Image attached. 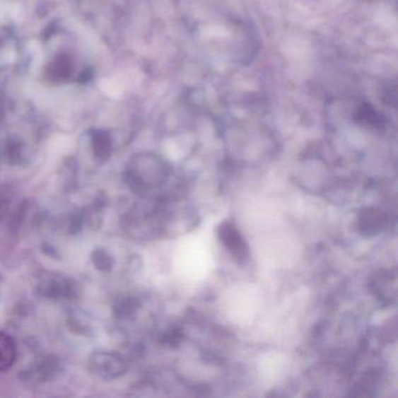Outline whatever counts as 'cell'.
I'll list each match as a JSON object with an SVG mask.
<instances>
[{
  "mask_svg": "<svg viewBox=\"0 0 398 398\" xmlns=\"http://www.w3.org/2000/svg\"><path fill=\"white\" fill-rule=\"evenodd\" d=\"M218 235L224 248L227 249L234 259L243 262L248 258V245L234 222H222L218 226Z\"/></svg>",
  "mask_w": 398,
  "mask_h": 398,
  "instance_id": "1",
  "label": "cell"
},
{
  "mask_svg": "<svg viewBox=\"0 0 398 398\" xmlns=\"http://www.w3.org/2000/svg\"><path fill=\"white\" fill-rule=\"evenodd\" d=\"M91 369L103 378H116L125 372V362L119 355L110 351L94 353L90 360Z\"/></svg>",
  "mask_w": 398,
  "mask_h": 398,
  "instance_id": "2",
  "label": "cell"
},
{
  "mask_svg": "<svg viewBox=\"0 0 398 398\" xmlns=\"http://www.w3.org/2000/svg\"><path fill=\"white\" fill-rule=\"evenodd\" d=\"M387 223V216L375 208H367L358 216V230L363 236H374L381 233Z\"/></svg>",
  "mask_w": 398,
  "mask_h": 398,
  "instance_id": "3",
  "label": "cell"
},
{
  "mask_svg": "<svg viewBox=\"0 0 398 398\" xmlns=\"http://www.w3.org/2000/svg\"><path fill=\"white\" fill-rule=\"evenodd\" d=\"M17 358V347L13 339L0 332V372H6L14 365Z\"/></svg>",
  "mask_w": 398,
  "mask_h": 398,
  "instance_id": "4",
  "label": "cell"
},
{
  "mask_svg": "<svg viewBox=\"0 0 398 398\" xmlns=\"http://www.w3.org/2000/svg\"><path fill=\"white\" fill-rule=\"evenodd\" d=\"M356 119L361 124L367 125V127H373V129H377V130L382 129L385 124V117L368 103L361 104L358 107Z\"/></svg>",
  "mask_w": 398,
  "mask_h": 398,
  "instance_id": "5",
  "label": "cell"
},
{
  "mask_svg": "<svg viewBox=\"0 0 398 398\" xmlns=\"http://www.w3.org/2000/svg\"><path fill=\"white\" fill-rule=\"evenodd\" d=\"M94 146L96 153L100 157H104L107 153H110L111 144L107 134H98L94 138Z\"/></svg>",
  "mask_w": 398,
  "mask_h": 398,
  "instance_id": "6",
  "label": "cell"
},
{
  "mask_svg": "<svg viewBox=\"0 0 398 398\" xmlns=\"http://www.w3.org/2000/svg\"><path fill=\"white\" fill-rule=\"evenodd\" d=\"M180 338H181V335L179 334V332L177 331H172L170 332V333H168V334H166V336H165V342H166V344H170V345H175V342H179L180 341Z\"/></svg>",
  "mask_w": 398,
  "mask_h": 398,
  "instance_id": "7",
  "label": "cell"
}]
</instances>
